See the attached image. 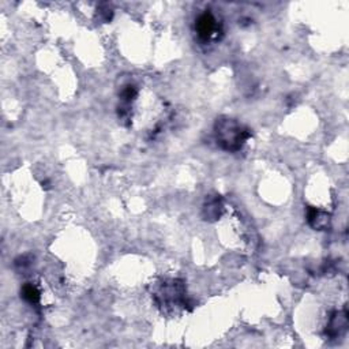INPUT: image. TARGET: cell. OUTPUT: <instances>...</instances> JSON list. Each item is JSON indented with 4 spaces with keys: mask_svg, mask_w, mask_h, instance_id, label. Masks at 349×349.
Returning a JSON list of instances; mask_svg holds the SVG:
<instances>
[{
    "mask_svg": "<svg viewBox=\"0 0 349 349\" xmlns=\"http://www.w3.org/2000/svg\"><path fill=\"white\" fill-rule=\"evenodd\" d=\"M22 296L29 303H37L40 300L39 291L33 285H25L23 289H22Z\"/></svg>",
    "mask_w": 349,
    "mask_h": 349,
    "instance_id": "cell-2",
    "label": "cell"
},
{
    "mask_svg": "<svg viewBox=\"0 0 349 349\" xmlns=\"http://www.w3.org/2000/svg\"><path fill=\"white\" fill-rule=\"evenodd\" d=\"M195 29L199 37L205 40L210 39L212 34H213V31L216 30V19H214L212 14H202L201 17L196 19Z\"/></svg>",
    "mask_w": 349,
    "mask_h": 349,
    "instance_id": "cell-1",
    "label": "cell"
}]
</instances>
